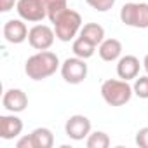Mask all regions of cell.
<instances>
[{"label":"cell","mask_w":148,"mask_h":148,"mask_svg":"<svg viewBox=\"0 0 148 148\" xmlns=\"http://www.w3.org/2000/svg\"><path fill=\"white\" fill-rule=\"evenodd\" d=\"M86 2L98 12H106L115 5V0H86Z\"/></svg>","instance_id":"obj_20"},{"label":"cell","mask_w":148,"mask_h":148,"mask_svg":"<svg viewBox=\"0 0 148 148\" xmlns=\"http://www.w3.org/2000/svg\"><path fill=\"white\" fill-rule=\"evenodd\" d=\"M54 38H56L54 28H51L47 25H35L28 32V44L37 51L51 49L54 44Z\"/></svg>","instance_id":"obj_7"},{"label":"cell","mask_w":148,"mask_h":148,"mask_svg":"<svg viewBox=\"0 0 148 148\" xmlns=\"http://www.w3.org/2000/svg\"><path fill=\"white\" fill-rule=\"evenodd\" d=\"M59 58L58 54L47 51H38L37 54L30 56L25 63V73L32 80H44L58 71L59 68Z\"/></svg>","instance_id":"obj_1"},{"label":"cell","mask_w":148,"mask_h":148,"mask_svg":"<svg viewBox=\"0 0 148 148\" xmlns=\"http://www.w3.org/2000/svg\"><path fill=\"white\" fill-rule=\"evenodd\" d=\"M134 91L132 86H129L127 80L119 79H108L101 84V96L106 105L110 106H124L131 101Z\"/></svg>","instance_id":"obj_2"},{"label":"cell","mask_w":148,"mask_h":148,"mask_svg":"<svg viewBox=\"0 0 148 148\" xmlns=\"http://www.w3.org/2000/svg\"><path fill=\"white\" fill-rule=\"evenodd\" d=\"M120 21L132 28H148V4L146 2H127L120 9Z\"/></svg>","instance_id":"obj_4"},{"label":"cell","mask_w":148,"mask_h":148,"mask_svg":"<svg viewBox=\"0 0 148 148\" xmlns=\"http://www.w3.org/2000/svg\"><path fill=\"white\" fill-rule=\"evenodd\" d=\"M18 0H0V12H9L14 9Z\"/></svg>","instance_id":"obj_23"},{"label":"cell","mask_w":148,"mask_h":148,"mask_svg":"<svg viewBox=\"0 0 148 148\" xmlns=\"http://www.w3.org/2000/svg\"><path fill=\"white\" fill-rule=\"evenodd\" d=\"M136 145L139 148H148V127H141L136 132Z\"/></svg>","instance_id":"obj_21"},{"label":"cell","mask_w":148,"mask_h":148,"mask_svg":"<svg viewBox=\"0 0 148 148\" xmlns=\"http://www.w3.org/2000/svg\"><path fill=\"white\" fill-rule=\"evenodd\" d=\"M125 2H132V0H125Z\"/></svg>","instance_id":"obj_25"},{"label":"cell","mask_w":148,"mask_h":148,"mask_svg":"<svg viewBox=\"0 0 148 148\" xmlns=\"http://www.w3.org/2000/svg\"><path fill=\"white\" fill-rule=\"evenodd\" d=\"M71 51H73V54H75V56H79L82 59H89V58L94 56L96 45L92 42H89L87 38H84V37L79 35L75 40H73V44H71Z\"/></svg>","instance_id":"obj_15"},{"label":"cell","mask_w":148,"mask_h":148,"mask_svg":"<svg viewBox=\"0 0 148 148\" xmlns=\"http://www.w3.org/2000/svg\"><path fill=\"white\" fill-rule=\"evenodd\" d=\"M2 105L7 112L11 113H21L26 110L28 106V96L25 91L21 89H7L4 92V98H2Z\"/></svg>","instance_id":"obj_9"},{"label":"cell","mask_w":148,"mask_h":148,"mask_svg":"<svg viewBox=\"0 0 148 148\" xmlns=\"http://www.w3.org/2000/svg\"><path fill=\"white\" fill-rule=\"evenodd\" d=\"M87 63L86 59L79 58V56H73V58H68L63 61L61 64V77L64 82L71 84V86H77V84H82L87 77Z\"/></svg>","instance_id":"obj_5"},{"label":"cell","mask_w":148,"mask_h":148,"mask_svg":"<svg viewBox=\"0 0 148 148\" xmlns=\"http://www.w3.org/2000/svg\"><path fill=\"white\" fill-rule=\"evenodd\" d=\"M64 132L73 141H82L91 134V120L86 115H71L64 124Z\"/></svg>","instance_id":"obj_8"},{"label":"cell","mask_w":148,"mask_h":148,"mask_svg":"<svg viewBox=\"0 0 148 148\" xmlns=\"http://www.w3.org/2000/svg\"><path fill=\"white\" fill-rule=\"evenodd\" d=\"M16 148H35L33 139H32V134H26V136L19 138L16 141Z\"/></svg>","instance_id":"obj_22"},{"label":"cell","mask_w":148,"mask_h":148,"mask_svg":"<svg viewBox=\"0 0 148 148\" xmlns=\"http://www.w3.org/2000/svg\"><path fill=\"white\" fill-rule=\"evenodd\" d=\"M47 7V18L52 23L63 11L68 9V0H44Z\"/></svg>","instance_id":"obj_18"},{"label":"cell","mask_w":148,"mask_h":148,"mask_svg":"<svg viewBox=\"0 0 148 148\" xmlns=\"http://www.w3.org/2000/svg\"><path fill=\"white\" fill-rule=\"evenodd\" d=\"M32 139L35 148H52L54 145V134L47 127H37L32 131Z\"/></svg>","instance_id":"obj_16"},{"label":"cell","mask_w":148,"mask_h":148,"mask_svg":"<svg viewBox=\"0 0 148 148\" xmlns=\"http://www.w3.org/2000/svg\"><path fill=\"white\" fill-rule=\"evenodd\" d=\"M23 132V120L16 115H2L0 117V138L2 139H14Z\"/></svg>","instance_id":"obj_11"},{"label":"cell","mask_w":148,"mask_h":148,"mask_svg":"<svg viewBox=\"0 0 148 148\" xmlns=\"http://www.w3.org/2000/svg\"><path fill=\"white\" fill-rule=\"evenodd\" d=\"M86 145H87V148H108L110 146V136L105 131H94L87 136Z\"/></svg>","instance_id":"obj_17"},{"label":"cell","mask_w":148,"mask_h":148,"mask_svg":"<svg viewBox=\"0 0 148 148\" xmlns=\"http://www.w3.org/2000/svg\"><path fill=\"white\" fill-rule=\"evenodd\" d=\"M52 25L56 38H59L61 42H70L82 30V16L73 9H66L52 21Z\"/></svg>","instance_id":"obj_3"},{"label":"cell","mask_w":148,"mask_h":148,"mask_svg":"<svg viewBox=\"0 0 148 148\" xmlns=\"http://www.w3.org/2000/svg\"><path fill=\"white\" fill-rule=\"evenodd\" d=\"M139 66L141 64H139V59L136 56L125 54L117 63V75H119V79L129 82V80H132L139 75Z\"/></svg>","instance_id":"obj_12"},{"label":"cell","mask_w":148,"mask_h":148,"mask_svg":"<svg viewBox=\"0 0 148 148\" xmlns=\"http://www.w3.org/2000/svg\"><path fill=\"white\" fill-rule=\"evenodd\" d=\"M4 38L9 44H23L25 40H28V28L23 23V19H9L4 25Z\"/></svg>","instance_id":"obj_10"},{"label":"cell","mask_w":148,"mask_h":148,"mask_svg":"<svg viewBox=\"0 0 148 148\" xmlns=\"http://www.w3.org/2000/svg\"><path fill=\"white\" fill-rule=\"evenodd\" d=\"M16 11L23 21L38 23L47 18V7L44 0H18Z\"/></svg>","instance_id":"obj_6"},{"label":"cell","mask_w":148,"mask_h":148,"mask_svg":"<svg viewBox=\"0 0 148 148\" xmlns=\"http://www.w3.org/2000/svg\"><path fill=\"white\" fill-rule=\"evenodd\" d=\"M143 66H145V70H146V73H148V54L143 58Z\"/></svg>","instance_id":"obj_24"},{"label":"cell","mask_w":148,"mask_h":148,"mask_svg":"<svg viewBox=\"0 0 148 148\" xmlns=\"http://www.w3.org/2000/svg\"><path fill=\"white\" fill-rule=\"evenodd\" d=\"M80 37L87 38L89 42H92V44L98 47V45L105 40V28H103L101 25H98V23H87V25L82 26Z\"/></svg>","instance_id":"obj_14"},{"label":"cell","mask_w":148,"mask_h":148,"mask_svg":"<svg viewBox=\"0 0 148 148\" xmlns=\"http://www.w3.org/2000/svg\"><path fill=\"white\" fill-rule=\"evenodd\" d=\"M98 54L106 63L117 61L122 56V42L117 40V38H105L98 47Z\"/></svg>","instance_id":"obj_13"},{"label":"cell","mask_w":148,"mask_h":148,"mask_svg":"<svg viewBox=\"0 0 148 148\" xmlns=\"http://www.w3.org/2000/svg\"><path fill=\"white\" fill-rule=\"evenodd\" d=\"M132 91H134V94H136L138 98L148 99V75H145V77H136V79H134Z\"/></svg>","instance_id":"obj_19"}]
</instances>
